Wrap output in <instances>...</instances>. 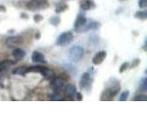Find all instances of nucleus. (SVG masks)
<instances>
[{"instance_id": "obj_4", "label": "nucleus", "mask_w": 147, "mask_h": 138, "mask_svg": "<svg viewBox=\"0 0 147 138\" xmlns=\"http://www.w3.org/2000/svg\"><path fill=\"white\" fill-rule=\"evenodd\" d=\"M74 40V34L71 31H65L63 32L62 34H60L57 38L56 44L59 46H66L70 44Z\"/></svg>"}, {"instance_id": "obj_18", "label": "nucleus", "mask_w": 147, "mask_h": 138, "mask_svg": "<svg viewBox=\"0 0 147 138\" xmlns=\"http://www.w3.org/2000/svg\"><path fill=\"white\" fill-rule=\"evenodd\" d=\"M27 68L26 66H20V67H18L17 69L13 71V74L15 75H20V76H25L27 74Z\"/></svg>"}, {"instance_id": "obj_19", "label": "nucleus", "mask_w": 147, "mask_h": 138, "mask_svg": "<svg viewBox=\"0 0 147 138\" xmlns=\"http://www.w3.org/2000/svg\"><path fill=\"white\" fill-rule=\"evenodd\" d=\"M49 22L54 27H57L58 25H60V22H61V18L58 16H55V17H52L49 20Z\"/></svg>"}, {"instance_id": "obj_14", "label": "nucleus", "mask_w": 147, "mask_h": 138, "mask_svg": "<svg viewBox=\"0 0 147 138\" xmlns=\"http://www.w3.org/2000/svg\"><path fill=\"white\" fill-rule=\"evenodd\" d=\"M65 94L67 97H74L76 93V87L73 84H69L65 87Z\"/></svg>"}, {"instance_id": "obj_21", "label": "nucleus", "mask_w": 147, "mask_h": 138, "mask_svg": "<svg viewBox=\"0 0 147 138\" xmlns=\"http://www.w3.org/2000/svg\"><path fill=\"white\" fill-rule=\"evenodd\" d=\"M140 89L142 91H146L147 90V78L142 77V80L140 81Z\"/></svg>"}, {"instance_id": "obj_15", "label": "nucleus", "mask_w": 147, "mask_h": 138, "mask_svg": "<svg viewBox=\"0 0 147 138\" xmlns=\"http://www.w3.org/2000/svg\"><path fill=\"white\" fill-rule=\"evenodd\" d=\"M14 64H15V62L11 61V60H4V61L0 63V72L6 70L7 68L12 66Z\"/></svg>"}, {"instance_id": "obj_31", "label": "nucleus", "mask_w": 147, "mask_h": 138, "mask_svg": "<svg viewBox=\"0 0 147 138\" xmlns=\"http://www.w3.org/2000/svg\"><path fill=\"white\" fill-rule=\"evenodd\" d=\"M20 16H21L22 18H25V20H27V18H28V15H27L26 13H21Z\"/></svg>"}, {"instance_id": "obj_22", "label": "nucleus", "mask_w": 147, "mask_h": 138, "mask_svg": "<svg viewBox=\"0 0 147 138\" xmlns=\"http://www.w3.org/2000/svg\"><path fill=\"white\" fill-rule=\"evenodd\" d=\"M129 95H130V91L129 90H125V91H123L122 93L121 94V96H119V101H125L128 99L129 98Z\"/></svg>"}, {"instance_id": "obj_3", "label": "nucleus", "mask_w": 147, "mask_h": 138, "mask_svg": "<svg viewBox=\"0 0 147 138\" xmlns=\"http://www.w3.org/2000/svg\"><path fill=\"white\" fill-rule=\"evenodd\" d=\"M48 6L49 5L46 0H30L26 4V7L31 11L40 10V9L48 7Z\"/></svg>"}, {"instance_id": "obj_32", "label": "nucleus", "mask_w": 147, "mask_h": 138, "mask_svg": "<svg viewBox=\"0 0 147 138\" xmlns=\"http://www.w3.org/2000/svg\"><path fill=\"white\" fill-rule=\"evenodd\" d=\"M35 37H36V39H37V40H39V39H40V33L39 31H37V33H36V36H35Z\"/></svg>"}, {"instance_id": "obj_8", "label": "nucleus", "mask_w": 147, "mask_h": 138, "mask_svg": "<svg viewBox=\"0 0 147 138\" xmlns=\"http://www.w3.org/2000/svg\"><path fill=\"white\" fill-rule=\"evenodd\" d=\"M79 7H80V9H82L83 11H86V10H91V9L95 8L96 4L93 0H80Z\"/></svg>"}, {"instance_id": "obj_28", "label": "nucleus", "mask_w": 147, "mask_h": 138, "mask_svg": "<svg viewBox=\"0 0 147 138\" xmlns=\"http://www.w3.org/2000/svg\"><path fill=\"white\" fill-rule=\"evenodd\" d=\"M51 99H53V100H60L61 99H60V96L58 94H56V95L51 96Z\"/></svg>"}, {"instance_id": "obj_20", "label": "nucleus", "mask_w": 147, "mask_h": 138, "mask_svg": "<svg viewBox=\"0 0 147 138\" xmlns=\"http://www.w3.org/2000/svg\"><path fill=\"white\" fill-rule=\"evenodd\" d=\"M134 17L136 18H139V20H146L147 18V11L146 10H142V11H137L135 13Z\"/></svg>"}, {"instance_id": "obj_12", "label": "nucleus", "mask_w": 147, "mask_h": 138, "mask_svg": "<svg viewBox=\"0 0 147 138\" xmlns=\"http://www.w3.org/2000/svg\"><path fill=\"white\" fill-rule=\"evenodd\" d=\"M90 82V75L89 73H84L82 75L80 81H79V87L81 89H85L88 86V83Z\"/></svg>"}, {"instance_id": "obj_1", "label": "nucleus", "mask_w": 147, "mask_h": 138, "mask_svg": "<svg viewBox=\"0 0 147 138\" xmlns=\"http://www.w3.org/2000/svg\"><path fill=\"white\" fill-rule=\"evenodd\" d=\"M119 90H121V85L118 80L111 78L108 84L107 89H106L102 94H101V100H110L113 99V97L116 96Z\"/></svg>"}, {"instance_id": "obj_13", "label": "nucleus", "mask_w": 147, "mask_h": 138, "mask_svg": "<svg viewBox=\"0 0 147 138\" xmlns=\"http://www.w3.org/2000/svg\"><path fill=\"white\" fill-rule=\"evenodd\" d=\"M12 55L13 57L15 58V60H17V61H18V60H21L22 58L25 57L26 55V53L24 50H22L20 48H16L13 50L12 52Z\"/></svg>"}, {"instance_id": "obj_9", "label": "nucleus", "mask_w": 147, "mask_h": 138, "mask_svg": "<svg viewBox=\"0 0 147 138\" xmlns=\"http://www.w3.org/2000/svg\"><path fill=\"white\" fill-rule=\"evenodd\" d=\"M64 84L63 79H62L61 77H55L53 79V81L51 82V87L53 89L54 92H58L59 89H61L63 86Z\"/></svg>"}, {"instance_id": "obj_5", "label": "nucleus", "mask_w": 147, "mask_h": 138, "mask_svg": "<svg viewBox=\"0 0 147 138\" xmlns=\"http://www.w3.org/2000/svg\"><path fill=\"white\" fill-rule=\"evenodd\" d=\"M23 43V39L20 36H11L8 37L6 39L5 41V44H6L7 47L8 48H15L17 46L20 45Z\"/></svg>"}, {"instance_id": "obj_33", "label": "nucleus", "mask_w": 147, "mask_h": 138, "mask_svg": "<svg viewBox=\"0 0 147 138\" xmlns=\"http://www.w3.org/2000/svg\"><path fill=\"white\" fill-rule=\"evenodd\" d=\"M119 1H121V2H122V1H125V0H119Z\"/></svg>"}, {"instance_id": "obj_29", "label": "nucleus", "mask_w": 147, "mask_h": 138, "mask_svg": "<svg viewBox=\"0 0 147 138\" xmlns=\"http://www.w3.org/2000/svg\"><path fill=\"white\" fill-rule=\"evenodd\" d=\"M76 99L77 100H82L83 99V95L81 93H79V92L77 93V92H76Z\"/></svg>"}, {"instance_id": "obj_7", "label": "nucleus", "mask_w": 147, "mask_h": 138, "mask_svg": "<svg viewBox=\"0 0 147 138\" xmlns=\"http://www.w3.org/2000/svg\"><path fill=\"white\" fill-rule=\"evenodd\" d=\"M100 27V23L99 22H96V21H89L88 23H86V24L81 27L80 29H78L77 31L78 32H85V31H87V30H98V28Z\"/></svg>"}, {"instance_id": "obj_2", "label": "nucleus", "mask_w": 147, "mask_h": 138, "mask_svg": "<svg viewBox=\"0 0 147 138\" xmlns=\"http://www.w3.org/2000/svg\"><path fill=\"white\" fill-rule=\"evenodd\" d=\"M84 48L81 47V46H74L72 47L70 50H69V53H68V57L69 60L72 62V63H78L79 61H81V59L84 56Z\"/></svg>"}, {"instance_id": "obj_27", "label": "nucleus", "mask_w": 147, "mask_h": 138, "mask_svg": "<svg viewBox=\"0 0 147 138\" xmlns=\"http://www.w3.org/2000/svg\"><path fill=\"white\" fill-rule=\"evenodd\" d=\"M140 63H141V60H140V59H135V60H133L132 63H131V68H134V67H136V66H139Z\"/></svg>"}, {"instance_id": "obj_10", "label": "nucleus", "mask_w": 147, "mask_h": 138, "mask_svg": "<svg viewBox=\"0 0 147 138\" xmlns=\"http://www.w3.org/2000/svg\"><path fill=\"white\" fill-rule=\"evenodd\" d=\"M87 21V18H86L85 15L83 14H79L77 17H76V20L75 21V24H74V27H75V30H77L78 29H80L81 27L84 26Z\"/></svg>"}, {"instance_id": "obj_11", "label": "nucleus", "mask_w": 147, "mask_h": 138, "mask_svg": "<svg viewBox=\"0 0 147 138\" xmlns=\"http://www.w3.org/2000/svg\"><path fill=\"white\" fill-rule=\"evenodd\" d=\"M31 60H32V62L37 63V64H40V63L46 64L44 55L41 53L38 52V51H34L33 52V53L31 55Z\"/></svg>"}, {"instance_id": "obj_25", "label": "nucleus", "mask_w": 147, "mask_h": 138, "mask_svg": "<svg viewBox=\"0 0 147 138\" xmlns=\"http://www.w3.org/2000/svg\"><path fill=\"white\" fill-rule=\"evenodd\" d=\"M42 20H43V17L41 16L40 14H36V15L33 17V20L36 23H39L40 21H42Z\"/></svg>"}, {"instance_id": "obj_30", "label": "nucleus", "mask_w": 147, "mask_h": 138, "mask_svg": "<svg viewBox=\"0 0 147 138\" xmlns=\"http://www.w3.org/2000/svg\"><path fill=\"white\" fill-rule=\"evenodd\" d=\"M6 11H7V8H6V7L3 6V5H0V12H3V13H5Z\"/></svg>"}, {"instance_id": "obj_6", "label": "nucleus", "mask_w": 147, "mask_h": 138, "mask_svg": "<svg viewBox=\"0 0 147 138\" xmlns=\"http://www.w3.org/2000/svg\"><path fill=\"white\" fill-rule=\"evenodd\" d=\"M106 57H107V52H105V51H99L92 58V64L94 66H99L100 64L103 63Z\"/></svg>"}, {"instance_id": "obj_16", "label": "nucleus", "mask_w": 147, "mask_h": 138, "mask_svg": "<svg viewBox=\"0 0 147 138\" xmlns=\"http://www.w3.org/2000/svg\"><path fill=\"white\" fill-rule=\"evenodd\" d=\"M40 73L45 77H51V76H53L54 75V73H53V71L52 70V69H49V68L44 67V66H42V68L40 69Z\"/></svg>"}, {"instance_id": "obj_26", "label": "nucleus", "mask_w": 147, "mask_h": 138, "mask_svg": "<svg viewBox=\"0 0 147 138\" xmlns=\"http://www.w3.org/2000/svg\"><path fill=\"white\" fill-rule=\"evenodd\" d=\"M138 6H139L140 8L145 9L146 6H147V1L146 0H139V2H138Z\"/></svg>"}, {"instance_id": "obj_17", "label": "nucleus", "mask_w": 147, "mask_h": 138, "mask_svg": "<svg viewBox=\"0 0 147 138\" xmlns=\"http://www.w3.org/2000/svg\"><path fill=\"white\" fill-rule=\"evenodd\" d=\"M68 8V6L66 4L64 3H60L59 5H57L56 7H55V12H56L57 14H60V13H63L66 10V9Z\"/></svg>"}, {"instance_id": "obj_23", "label": "nucleus", "mask_w": 147, "mask_h": 138, "mask_svg": "<svg viewBox=\"0 0 147 138\" xmlns=\"http://www.w3.org/2000/svg\"><path fill=\"white\" fill-rule=\"evenodd\" d=\"M128 68H129V63H127V62L126 63H123L121 66V67H119V73H121V74L124 73Z\"/></svg>"}, {"instance_id": "obj_24", "label": "nucleus", "mask_w": 147, "mask_h": 138, "mask_svg": "<svg viewBox=\"0 0 147 138\" xmlns=\"http://www.w3.org/2000/svg\"><path fill=\"white\" fill-rule=\"evenodd\" d=\"M133 100H135V101H146L147 97L145 95H138L135 97L134 99H133Z\"/></svg>"}]
</instances>
